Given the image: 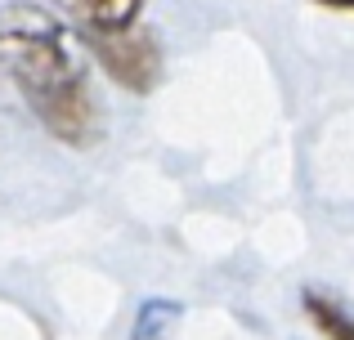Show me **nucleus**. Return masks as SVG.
Returning a JSON list of instances; mask_svg holds the SVG:
<instances>
[{
    "label": "nucleus",
    "mask_w": 354,
    "mask_h": 340,
    "mask_svg": "<svg viewBox=\"0 0 354 340\" xmlns=\"http://www.w3.org/2000/svg\"><path fill=\"white\" fill-rule=\"evenodd\" d=\"M0 72L59 143L95 148L108 134V112L90 81L86 50L50 9L27 0L0 5Z\"/></svg>",
    "instance_id": "obj_1"
},
{
    "label": "nucleus",
    "mask_w": 354,
    "mask_h": 340,
    "mask_svg": "<svg viewBox=\"0 0 354 340\" xmlns=\"http://www.w3.org/2000/svg\"><path fill=\"white\" fill-rule=\"evenodd\" d=\"M90 50L99 54L104 72L130 94H153L162 81V45L148 27L130 23L121 32H86Z\"/></svg>",
    "instance_id": "obj_2"
},
{
    "label": "nucleus",
    "mask_w": 354,
    "mask_h": 340,
    "mask_svg": "<svg viewBox=\"0 0 354 340\" xmlns=\"http://www.w3.org/2000/svg\"><path fill=\"white\" fill-rule=\"evenodd\" d=\"M68 18H77L86 32H121V27L139 23L148 0H50Z\"/></svg>",
    "instance_id": "obj_3"
},
{
    "label": "nucleus",
    "mask_w": 354,
    "mask_h": 340,
    "mask_svg": "<svg viewBox=\"0 0 354 340\" xmlns=\"http://www.w3.org/2000/svg\"><path fill=\"white\" fill-rule=\"evenodd\" d=\"M305 314L314 318V327L328 336H354V318H346V309L337 300L319 296V291H305Z\"/></svg>",
    "instance_id": "obj_4"
},
{
    "label": "nucleus",
    "mask_w": 354,
    "mask_h": 340,
    "mask_svg": "<svg viewBox=\"0 0 354 340\" xmlns=\"http://www.w3.org/2000/svg\"><path fill=\"white\" fill-rule=\"evenodd\" d=\"M171 318H180V305H171V300H148L144 309H139V323H135V332L139 336H157Z\"/></svg>",
    "instance_id": "obj_5"
},
{
    "label": "nucleus",
    "mask_w": 354,
    "mask_h": 340,
    "mask_svg": "<svg viewBox=\"0 0 354 340\" xmlns=\"http://www.w3.org/2000/svg\"><path fill=\"white\" fill-rule=\"evenodd\" d=\"M314 5H323V9H341V14H354V0H314Z\"/></svg>",
    "instance_id": "obj_6"
}]
</instances>
